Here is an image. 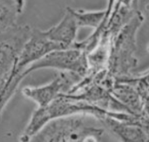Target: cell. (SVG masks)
<instances>
[{"label": "cell", "instance_id": "1", "mask_svg": "<svg viewBox=\"0 0 149 142\" xmlns=\"http://www.w3.org/2000/svg\"><path fill=\"white\" fill-rule=\"evenodd\" d=\"M76 114L89 115L98 120L107 116L114 117L116 119L122 117V113L108 112L91 105L86 101L81 100L73 94L62 93L47 106L38 107L21 134L19 141L20 142H30L32 137L39 133L50 121Z\"/></svg>", "mask_w": 149, "mask_h": 142}, {"label": "cell", "instance_id": "2", "mask_svg": "<svg viewBox=\"0 0 149 142\" xmlns=\"http://www.w3.org/2000/svg\"><path fill=\"white\" fill-rule=\"evenodd\" d=\"M144 20L141 12H135L113 39L107 69L103 82L113 85L115 80L133 77L132 70L137 65L136 34Z\"/></svg>", "mask_w": 149, "mask_h": 142}, {"label": "cell", "instance_id": "3", "mask_svg": "<svg viewBox=\"0 0 149 142\" xmlns=\"http://www.w3.org/2000/svg\"><path fill=\"white\" fill-rule=\"evenodd\" d=\"M88 117L76 114L50 121L41 130L43 142H101L105 129L90 124Z\"/></svg>", "mask_w": 149, "mask_h": 142}, {"label": "cell", "instance_id": "4", "mask_svg": "<svg viewBox=\"0 0 149 142\" xmlns=\"http://www.w3.org/2000/svg\"><path fill=\"white\" fill-rule=\"evenodd\" d=\"M43 68H53L61 72L75 73L84 79L89 69L86 52L81 46L80 42H76L74 46L68 49L53 51L28 66L20 75L19 81L32 72Z\"/></svg>", "mask_w": 149, "mask_h": 142}, {"label": "cell", "instance_id": "5", "mask_svg": "<svg viewBox=\"0 0 149 142\" xmlns=\"http://www.w3.org/2000/svg\"><path fill=\"white\" fill-rule=\"evenodd\" d=\"M31 30L32 28L28 25H18L0 35V93L8 81L21 49L29 38Z\"/></svg>", "mask_w": 149, "mask_h": 142}, {"label": "cell", "instance_id": "6", "mask_svg": "<svg viewBox=\"0 0 149 142\" xmlns=\"http://www.w3.org/2000/svg\"><path fill=\"white\" fill-rule=\"evenodd\" d=\"M83 78L78 74L61 72L50 83L38 87H24L23 94L35 101L38 107H44L62 93H69Z\"/></svg>", "mask_w": 149, "mask_h": 142}, {"label": "cell", "instance_id": "7", "mask_svg": "<svg viewBox=\"0 0 149 142\" xmlns=\"http://www.w3.org/2000/svg\"><path fill=\"white\" fill-rule=\"evenodd\" d=\"M100 121L120 142H147L149 140L148 114L136 116L129 120L107 116Z\"/></svg>", "mask_w": 149, "mask_h": 142}, {"label": "cell", "instance_id": "8", "mask_svg": "<svg viewBox=\"0 0 149 142\" xmlns=\"http://www.w3.org/2000/svg\"><path fill=\"white\" fill-rule=\"evenodd\" d=\"M79 29L71 7H67L62 19L56 25L45 31V33L51 41L58 44L63 49H68L75 45Z\"/></svg>", "mask_w": 149, "mask_h": 142}, {"label": "cell", "instance_id": "9", "mask_svg": "<svg viewBox=\"0 0 149 142\" xmlns=\"http://www.w3.org/2000/svg\"><path fill=\"white\" fill-rule=\"evenodd\" d=\"M110 92L120 103L127 108L131 114L136 116L147 114L141 98L132 84L122 80H116L111 87Z\"/></svg>", "mask_w": 149, "mask_h": 142}, {"label": "cell", "instance_id": "10", "mask_svg": "<svg viewBox=\"0 0 149 142\" xmlns=\"http://www.w3.org/2000/svg\"><path fill=\"white\" fill-rule=\"evenodd\" d=\"M72 15L76 20L79 28L91 27L93 29H99L106 19L107 10H76L71 8Z\"/></svg>", "mask_w": 149, "mask_h": 142}, {"label": "cell", "instance_id": "11", "mask_svg": "<svg viewBox=\"0 0 149 142\" xmlns=\"http://www.w3.org/2000/svg\"><path fill=\"white\" fill-rule=\"evenodd\" d=\"M147 142H149V140H148V141H147Z\"/></svg>", "mask_w": 149, "mask_h": 142}]
</instances>
